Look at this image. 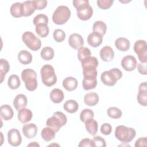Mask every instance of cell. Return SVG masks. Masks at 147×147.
Segmentation results:
<instances>
[{
	"label": "cell",
	"instance_id": "f907efd6",
	"mask_svg": "<svg viewBox=\"0 0 147 147\" xmlns=\"http://www.w3.org/2000/svg\"><path fill=\"white\" fill-rule=\"evenodd\" d=\"M79 147H84V146H92V140L90 138H84L82 140L78 145Z\"/></svg>",
	"mask_w": 147,
	"mask_h": 147
},
{
	"label": "cell",
	"instance_id": "d590c367",
	"mask_svg": "<svg viewBox=\"0 0 147 147\" xmlns=\"http://www.w3.org/2000/svg\"><path fill=\"white\" fill-rule=\"evenodd\" d=\"M91 56V51L87 47H81L78 49V58L79 60L82 62L84 60Z\"/></svg>",
	"mask_w": 147,
	"mask_h": 147
},
{
	"label": "cell",
	"instance_id": "603a6c76",
	"mask_svg": "<svg viewBox=\"0 0 147 147\" xmlns=\"http://www.w3.org/2000/svg\"><path fill=\"white\" fill-rule=\"evenodd\" d=\"M84 103L89 106H94L99 102V96L95 92H88L84 96Z\"/></svg>",
	"mask_w": 147,
	"mask_h": 147
},
{
	"label": "cell",
	"instance_id": "816d5d0a",
	"mask_svg": "<svg viewBox=\"0 0 147 147\" xmlns=\"http://www.w3.org/2000/svg\"><path fill=\"white\" fill-rule=\"evenodd\" d=\"M28 146H40V145L38 144H37L36 142H32V143L29 144L28 145Z\"/></svg>",
	"mask_w": 147,
	"mask_h": 147
},
{
	"label": "cell",
	"instance_id": "9a60e30c",
	"mask_svg": "<svg viewBox=\"0 0 147 147\" xmlns=\"http://www.w3.org/2000/svg\"><path fill=\"white\" fill-rule=\"evenodd\" d=\"M27 98L26 96L22 94H20L16 95L14 99L13 104L15 109L19 111L20 109L25 108L27 105Z\"/></svg>",
	"mask_w": 147,
	"mask_h": 147
},
{
	"label": "cell",
	"instance_id": "52a82bcc",
	"mask_svg": "<svg viewBox=\"0 0 147 147\" xmlns=\"http://www.w3.org/2000/svg\"><path fill=\"white\" fill-rule=\"evenodd\" d=\"M22 40L25 45L33 51H38L41 46L40 39L30 31L24 32L22 36Z\"/></svg>",
	"mask_w": 147,
	"mask_h": 147
},
{
	"label": "cell",
	"instance_id": "74e56055",
	"mask_svg": "<svg viewBox=\"0 0 147 147\" xmlns=\"http://www.w3.org/2000/svg\"><path fill=\"white\" fill-rule=\"evenodd\" d=\"M81 63L83 68L88 66H92L96 68L98 66V60L94 56H90L82 61Z\"/></svg>",
	"mask_w": 147,
	"mask_h": 147
},
{
	"label": "cell",
	"instance_id": "ba28073f",
	"mask_svg": "<svg viewBox=\"0 0 147 147\" xmlns=\"http://www.w3.org/2000/svg\"><path fill=\"white\" fill-rule=\"evenodd\" d=\"M134 51L141 63H146L147 62V44L145 40H137L134 43Z\"/></svg>",
	"mask_w": 147,
	"mask_h": 147
},
{
	"label": "cell",
	"instance_id": "5bb4252c",
	"mask_svg": "<svg viewBox=\"0 0 147 147\" xmlns=\"http://www.w3.org/2000/svg\"><path fill=\"white\" fill-rule=\"evenodd\" d=\"M100 57L101 59L106 62L111 61L114 56V53L113 48L109 46H105L103 47L99 52Z\"/></svg>",
	"mask_w": 147,
	"mask_h": 147
},
{
	"label": "cell",
	"instance_id": "ffe728a7",
	"mask_svg": "<svg viewBox=\"0 0 147 147\" xmlns=\"http://www.w3.org/2000/svg\"><path fill=\"white\" fill-rule=\"evenodd\" d=\"M14 115V112L10 106L3 105L1 107V116L5 121L10 120Z\"/></svg>",
	"mask_w": 147,
	"mask_h": 147
},
{
	"label": "cell",
	"instance_id": "277c9868",
	"mask_svg": "<svg viewBox=\"0 0 147 147\" xmlns=\"http://www.w3.org/2000/svg\"><path fill=\"white\" fill-rule=\"evenodd\" d=\"M21 79L25 82L26 88L32 91L35 90L37 87V74L35 71L30 68L24 69L21 73Z\"/></svg>",
	"mask_w": 147,
	"mask_h": 147
},
{
	"label": "cell",
	"instance_id": "e575fe53",
	"mask_svg": "<svg viewBox=\"0 0 147 147\" xmlns=\"http://www.w3.org/2000/svg\"><path fill=\"white\" fill-rule=\"evenodd\" d=\"M33 23L35 26L40 25H47L48 24V17L45 14H39L34 17Z\"/></svg>",
	"mask_w": 147,
	"mask_h": 147
},
{
	"label": "cell",
	"instance_id": "44dd1931",
	"mask_svg": "<svg viewBox=\"0 0 147 147\" xmlns=\"http://www.w3.org/2000/svg\"><path fill=\"white\" fill-rule=\"evenodd\" d=\"M35 10L36 9L32 1H27L22 3V11L23 16L28 17L31 16L34 12Z\"/></svg>",
	"mask_w": 147,
	"mask_h": 147
},
{
	"label": "cell",
	"instance_id": "cb8c5ba5",
	"mask_svg": "<svg viewBox=\"0 0 147 147\" xmlns=\"http://www.w3.org/2000/svg\"><path fill=\"white\" fill-rule=\"evenodd\" d=\"M85 127L87 131L92 136H95L98 131V122L93 118L87 120L85 122Z\"/></svg>",
	"mask_w": 147,
	"mask_h": 147
},
{
	"label": "cell",
	"instance_id": "5b68a950",
	"mask_svg": "<svg viewBox=\"0 0 147 147\" xmlns=\"http://www.w3.org/2000/svg\"><path fill=\"white\" fill-rule=\"evenodd\" d=\"M40 74L42 82L47 87L54 85L57 82V76L53 67L49 64H46L42 67Z\"/></svg>",
	"mask_w": 147,
	"mask_h": 147
},
{
	"label": "cell",
	"instance_id": "7a4b0ae2",
	"mask_svg": "<svg viewBox=\"0 0 147 147\" xmlns=\"http://www.w3.org/2000/svg\"><path fill=\"white\" fill-rule=\"evenodd\" d=\"M114 135L117 140L123 143H127L134 139L136 135V131L132 127L119 125L115 128Z\"/></svg>",
	"mask_w": 147,
	"mask_h": 147
},
{
	"label": "cell",
	"instance_id": "836d02e7",
	"mask_svg": "<svg viewBox=\"0 0 147 147\" xmlns=\"http://www.w3.org/2000/svg\"><path fill=\"white\" fill-rule=\"evenodd\" d=\"M98 72L96 68L92 66L86 67L83 68V75L84 78H96Z\"/></svg>",
	"mask_w": 147,
	"mask_h": 147
},
{
	"label": "cell",
	"instance_id": "3957f363",
	"mask_svg": "<svg viewBox=\"0 0 147 147\" xmlns=\"http://www.w3.org/2000/svg\"><path fill=\"white\" fill-rule=\"evenodd\" d=\"M122 77V71L117 68H113L109 71L102 72L100 79L104 84L108 86H113Z\"/></svg>",
	"mask_w": 147,
	"mask_h": 147
},
{
	"label": "cell",
	"instance_id": "ac0fdd59",
	"mask_svg": "<svg viewBox=\"0 0 147 147\" xmlns=\"http://www.w3.org/2000/svg\"><path fill=\"white\" fill-rule=\"evenodd\" d=\"M63 86L68 91H74L78 87V80L72 76L67 77L63 81Z\"/></svg>",
	"mask_w": 147,
	"mask_h": 147
},
{
	"label": "cell",
	"instance_id": "9c48e42d",
	"mask_svg": "<svg viewBox=\"0 0 147 147\" xmlns=\"http://www.w3.org/2000/svg\"><path fill=\"white\" fill-rule=\"evenodd\" d=\"M7 141L9 144L13 146H19L22 141L20 131L17 129H11L7 133Z\"/></svg>",
	"mask_w": 147,
	"mask_h": 147
},
{
	"label": "cell",
	"instance_id": "ab89813d",
	"mask_svg": "<svg viewBox=\"0 0 147 147\" xmlns=\"http://www.w3.org/2000/svg\"><path fill=\"white\" fill-rule=\"evenodd\" d=\"M94 117V112L88 109H85L83 110L80 114V119L83 122H85L88 119L93 118Z\"/></svg>",
	"mask_w": 147,
	"mask_h": 147
},
{
	"label": "cell",
	"instance_id": "60d3db41",
	"mask_svg": "<svg viewBox=\"0 0 147 147\" xmlns=\"http://www.w3.org/2000/svg\"><path fill=\"white\" fill-rule=\"evenodd\" d=\"M53 39L57 42H61L65 38V33L62 29H57L54 30L53 33Z\"/></svg>",
	"mask_w": 147,
	"mask_h": 147
},
{
	"label": "cell",
	"instance_id": "4dcf8cb0",
	"mask_svg": "<svg viewBox=\"0 0 147 147\" xmlns=\"http://www.w3.org/2000/svg\"><path fill=\"white\" fill-rule=\"evenodd\" d=\"M97 85L96 78H84L82 81V86L84 90H90L94 89Z\"/></svg>",
	"mask_w": 147,
	"mask_h": 147
},
{
	"label": "cell",
	"instance_id": "c3c4849f",
	"mask_svg": "<svg viewBox=\"0 0 147 147\" xmlns=\"http://www.w3.org/2000/svg\"><path fill=\"white\" fill-rule=\"evenodd\" d=\"M137 69L138 72L142 74L146 75L147 74V67H146V63H140L138 64L137 65Z\"/></svg>",
	"mask_w": 147,
	"mask_h": 147
},
{
	"label": "cell",
	"instance_id": "30bf717a",
	"mask_svg": "<svg viewBox=\"0 0 147 147\" xmlns=\"http://www.w3.org/2000/svg\"><path fill=\"white\" fill-rule=\"evenodd\" d=\"M122 67L126 71H133L137 65V60L132 55H127L121 60Z\"/></svg>",
	"mask_w": 147,
	"mask_h": 147
},
{
	"label": "cell",
	"instance_id": "6da1fadb",
	"mask_svg": "<svg viewBox=\"0 0 147 147\" xmlns=\"http://www.w3.org/2000/svg\"><path fill=\"white\" fill-rule=\"evenodd\" d=\"M76 9L77 16L82 21L88 20L93 14V9L87 0H74L72 2Z\"/></svg>",
	"mask_w": 147,
	"mask_h": 147
},
{
	"label": "cell",
	"instance_id": "681fc988",
	"mask_svg": "<svg viewBox=\"0 0 147 147\" xmlns=\"http://www.w3.org/2000/svg\"><path fill=\"white\" fill-rule=\"evenodd\" d=\"M147 142V138L146 137H140L135 142V146H146Z\"/></svg>",
	"mask_w": 147,
	"mask_h": 147
},
{
	"label": "cell",
	"instance_id": "d6a6232c",
	"mask_svg": "<svg viewBox=\"0 0 147 147\" xmlns=\"http://www.w3.org/2000/svg\"><path fill=\"white\" fill-rule=\"evenodd\" d=\"M40 55L44 60H50L54 57V50L50 47H45L42 49Z\"/></svg>",
	"mask_w": 147,
	"mask_h": 147
},
{
	"label": "cell",
	"instance_id": "83f0119b",
	"mask_svg": "<svg viewBox=\"0 0 147 147\" xmlns=\"http://www.w3.org/2000/svg\"><path fill=\"white\" fill-rule=\"evenodd\" d=\"M22 6V3L21 2H16L11 5L10 9V11L13 17L15 18H19L23 16Z\"/></svg>",
	"mask_w": 147,
	"mask_h": 147
},
{
	"label": "cell",
	"instance_id": "484cf974",
	"mask_svg": "<svg viewBox=\"0 0 147 147\" xmlns=\"http://www.w3.org/2000/svg\"><path fill=\"white\" fill-rule=\"evenodd\" d=\"M63 109L69 113H74L78 111L79 105L75 100H67L63 105Z\"/></svg>",
	"mask_w": 147,
	"mask_h": 147
},
{
	"label": "cell",
	"instance_id": "4fadbf2b",
	"mask_svg": "<svg viewBox=\"0 0 147 147\" xmlns=\"http://www.w3.org/2000/svg\"><path fill=\"white\" fill-rule=\"evenodd\" d=\"M103 42V36L96 32H92L87 37V42L92 47H99Z\"/></svg>",
	"mask_w": 147,
	"mask_h": 147
},
{
	"label": "cell",
	"instance_id": "d6986e66",
	"mask_svg": "<svg viewBox=\"0 0 147 147\" xmlns=\"http://www.w3.org/2000/svg\"><path fill=\"white\" fill-rule=\"evenodd\" d=\"M130 41L125 37L118 38L115 41V47L122 52L127 51L130 48Z\"/></svg>",
	"mask_w": 147,
	"mask_h": 147
},
{
	"label": "cell",
	"instance_id": "7c38bea8",
	"mask_svg": "<svg viewBox=\"0 0 147 147\" xmlns=\"http://www.w3.org/2000/svg\"><path fill=\"white\" fill-rule=\"evenodd\" d=\"M22 133L27 138H33L37 133V127L33 123L25 124L22 127Z\"/></svg>",
	"mask_w": 147,
	"mask_h": 147
},
{
	"label": "cell",
	"instance_id": "4316f807",
	"mask_svg": "<svg viewBox=\"0 0 147 147\" xmlns=\"http://www.w3.org/2000/svg\"><path fill=\"white\" fill-rule=\"evenodd\" d=\"M55 134L56 132L48 126L43 128L41 133V136L42 139L46 142L52 140L55 137Z\"/></svg>",
	"mask_w": 147,
	"mask_h": 147
},
{
	"label": "cell",
	"instance_id": "2e32d148",
	"mask_svg": "<svg viewBox=\"0 0 147 147\" xmlns=\"http://www.w3.org/2000/svg\"><path fill=\"white\" fill-rule=\"evenodd\" d=\"M32 117L33 113L32 111L26 108L20 109L18 111L17 115L18 121L22 123H25L29 122L32 119Z\"/></svg>",
	"mask_w": 147,
	"mask_h": 147
},
{
	"label": "cell",
	"instance_id": "f546056e",
	"mask_svg": "<svg viewBox=\"0 0 147 147\" xmlns=\"http://www.w3.org/2000/svg\"><path fill=\"white\" fill-rule=\"evenodd\" d=\"M10 69V65L9 62L3 59H0V78L1 83H2L3 79L6 76V74L9 72Z\"/></svg>",
	"mask_w": 147,
	"mask_h": 147
},
{
	"label": "cell",
	"instance_id": "7bdbcfd3",
	"mask_svg": "<svg viewBox=\"0 0 147 147\" xmlns=\"http://www.w3.org/2000/svg\"><path fill=\"white\" fill-rule=\"evenodd\" d=\"M137 99L139 104L143 106L147 105V91H138Z\"/></svg>",
	"mask_w": 147,
	"mask_h": 147
},
{
	"label": "cell",
	"instance_id": "e0dca14e",
	"mask_svg": "<svg viewBox=\"0 0 147 147\" xmlns=\"http://www.w3.org/2000/svg\"><path fill=\"white\" fill-rule=\"evenodd\" d=\"M46 124L48 127L52 129L56 133L57 132L62 126H63L60 119L54 115L47 119Z\"/></svg>",
	"mask_w": 147,
	"mask_h": 147
},
{
	"label": "cell",
	"instance_id": "8d00e7d4",
	"mask_svg": "<svg viewBox=\"0 0 147 147\" xmlns=\"http://www.w3.org/2000/svg\"><path fill=\"white\" fill-rule=\"evenodd\" d=\"M107 113L109 117L113 119H119L122 115V111L116 107H109L107 110Z\"/></svg>",
	"mask_w": 147,
	"mask_h": 147
},
{
	"label": "cell",
	"instance_id": "f6af8a7d",
	"mask_svg": "<svg viewBox=\"0 0 147 147\" xmlns=\"http://www.w3.org/2000/svg\"><path fill=\"white\" fill-rule=\"evenodd\" d=\"M32 2L36 10H42L47 5V1L46 0H34Z\"/></svg>",
	"mask_w": 147,
	"mask_h": 147
},
{
	"label": "cell",
	"instance_id": "f35d334b",
	"mask_svg": "<svg viewBox=\"0 0 147 147\" xmlns=\"http://www.w3.org/2000/svg\"><path fill=\"white\" fill-rule=\"evenodd\" d=\"M35 30L37 34L39 36L42 38L46 37L48 35L49 32V27L48 26V25H43L36 26Z\"/></svg>",
	"mask_w": 147,
	"mask_h": 147
},
{
	"label": "cell",
	"instance_id": "7dc6e473",
	"mask_svg": "<svg viewBox=\"0 0 147 147\" xmlns=\"http://www.w3.org/2000/svg\"><path fill=\"white\" fill-rule=\"evenodd\" d=\"M53 115H56L60 119V121L62 122L63 126H64L66 124V123L67 122V118L66 115L63 113H62L61 111H56V112L53 113Z\"/></svg>",
	"mask_w": 147,
	"mask_h": 147
},
{
	"label": "cell",
	"instance_id": "8992f818",
	"mask_svg": "<svg viewBox=\"0 0 147 147\" xmlns=\"http://www.w3.org/2000/svg\"><path fill=\"white\" fill-rule=\"evenodd\" d=\"M69 9L64 5L58 6L52 14V20L56 25H63L65 24L71 17Z\"/></svg>",
	"mask_w": 147,
	"mask_h": 147
},
{
	"label": "cell",
	"instance_id": "ee69618b",
	"mask_svg": "<svg viewBox=\"0 0 147 147\" xmlns=\"http://www.w3.org/2000/svg\"><path fill=\"white\" fill-rule=\"evenodd\" d=\"M114 2L113 0H98L96 1L98 6L102 9L106 10L110 8Z\"/></svg>",
	"mask_w": 147,
	"mask_h": 147
},
{
	"label": "cell",
	"instance_id": "b9f144b4",
	"mask_svg": "<svg viewBox=\"0 0 147 147\" xmlns=\"http://www.w3.org/2000/svg\"><path fill=\"white\" fill-rule=\"evenodd\" d=\"M92 147H105L106 146L105 140L100 136H94L92 140Z\"/></svg>",
	"mask_w": 147,
	"mask_h": 147
},
{
	"label": "cell",
	"instance_id": "d4e9b609",
	"mask_svg": "<svg viewBox=\"0 0 147 147\" xmlns=\"http://www.w3.org/2000/svg\"><path fill=\"white\" fill-rule=\"evenodd\" d=\"M18 59L19 61L24 65L30 63L32 61V55L28 51L22 50L18 54Z\"/></svg>",
	"mask_w": 147,
	"mask_h": 147
},
{
	"label": "cell",
	"instance_id": "bcb514c9",
	"mask_svg": "<svg viewBox=\"0 0 147 147\" xmlns=\"http://www.w3.org/2000/svg\"><path fill=\"white\" fill-rule=\"evenodd\" d=\"M112 131V126L108 123H105L101 125L100 132L104 135H109Z\"/></svg>",
	"mask_w": 147,
	"mask_h": 147
},
{
	"label": "cell",
	"instance_id": "f1b7e54d",
	"mask_svg": "<svg viewBox=\"0 0 147 147\" xmlns=\"http://www.w3.org/2000/svg\"><path fill=\"white\" fill-rule=\"evenodd\" d=\"M92 30L93 32H96L103 36L106 33L107 25L103 21H97L94 23L92 26Z\"/></svg>",
	"mask_w": 147,
	"mask_h": 147
},
{
	"label": "cell",
	"instance_id": "7402d4cb",
	"mask_svg": "<svg viewBox=\"0 0 147 147\" xmlns=\"http://www.w3.org/2000/svg\"><path fill=\"white\" fill-rule=\"evenodd\" d=\"M50 99L55 103L61 102L64 99V95L63 91L59 88L53 89L50 93Z\"/></svg>",
	"mask_w": 147,
	"mask_h": 147
},
{
	"label": "cell",
	"instance_id": "1f68e13d",
	"mask_svg": "<svg viewBox=\"0 0 147 147\" xmlns=\"http://www.w3.org/2000/svg\"><path fill=\"white\" fill-rule=\"evenodd\" d=\"M20 79L17 75H11L10 76L7 80V85L10 89H17L20 87Z\"/></svg>",
	"mask_w": 147,
	"mask_h": 147
},
{
	"label": "cell",
	"instance_id": "8fae6325",
	"mask_svg": "<svg viewBox=\"0 0 147 147\" xmlns=\"http://www.w3.org/2000/svg\"><path fill=\"white\" fill-rule=\"evenodd\" d=\"M69 45L75 49H79L84 45V40L82 36L78 33L71 34L68 38Z\"/></svg>",
	"mask_w": 147,
	"mask_h": 147
}]
</instances>
